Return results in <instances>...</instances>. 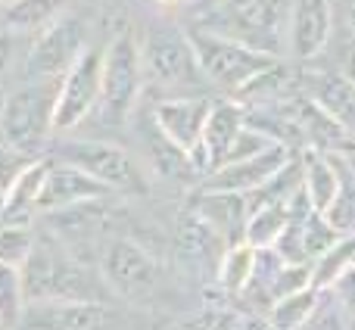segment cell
Segmentation results:
<instances>
[{
    "instance_id": "25",
    "label": "cell",
    "mask_w": 355,
    "mask_h": 330,
    "mask_svg": "<svg viewBox=\"0 0 355 330\" xmlns=\"http://www.w3.org/2000/svg\"><path fill=\"white\" fill-rule=\"evenodd\" d=\"M35 250V231L31 225H6L0 221V262H10L22 268Z\"/></svg>"
},
{
    "instance_id": "21",
    "label": "cell",
    "mask_w": 355,
    "mask_h": 330,
    "mask_svg": "<svg viewBox=\"0 0 355 330\" xmlns=\"http://www.w3.org/2000/svg\"><path fill=\"white\" fill-rule=\"evenodd\" d=\"M315 306H318V287L309 284V287H300V290H293V293H287V296L271 302L262 321L271 327H284V330L306 327L309 318H312V312H315Z\"/></svg>"
},
{
    "instance_id": "23",
    "label": "cell",
    "mask_w": 355,
    "mask_h": 330,
    "mask_svg": "<svg viewBox=\"0 0 355 330\" xmlns=\"http://www.w3.org/2000/svg\"><path fill=\"white\" fill-rule=\"evenodd\" d=\"M290 221V200L287 202H265V206L250 209V218H246V243L252 246H271L281 231Z\"/></svg>"
},
{
    "instance_id": "12",
    "label": "cell",
    "mask_w": 355,
    "mask_h": 330,
    "mask_svg": "<svg viewBox=\"0 0 355 330\" xmlns=\"http://www.w3.org/2000/svg\"><path fill=\"white\" fill-rule=\"evenodd\" d=\"M116 315L100 299H31L19 324L47 330H94L112 324Z\"/></svg>"
},
{
    "instance_id": "13",
    "label": "cell",
    "mask_w": 355,
    "mask_h": 330,
    "mask_svg": "<svg viewBox=\"0 0 355 330\" xmlns=\"http://www.w3.org/2000/svg\"><path fill=\"white\" fill-rule=\"evenodd\" d=\"M212 110V100L202 94H181V97H159L153 103V125L184 153L200 147L202 125Z\"/></svg>"
},
{
    "instance_id": "29",
    "label": "cell",
    "mask_w": 355,
    "mask_h": 330,
    "mask_svg": "<svg viewBox=\"0 0 355 330\" xmlns=\"http://www.w3.org/2000/svg\"><path fill=\"white\" fill-rule=\"evenodd\" d=\"M6 66H10V31H0V78H3Z\"/></svg>"
},
{
    "instance_id": "22",
    "label": "cell",
    "mask_w": 355,
    "mask_h": 330,
    "mask_svg": "<svg viewBox=\"0 0 355 330\" xmlns=\"http://www.w3.org/2000/svg\"><path fill=\"white\" fill-rule=\"evenodd\" d=\"M340 165V187L334 193L331 206L324 209V218L331 221V227L337 234H355V165L349 159H343V153H334Z\"/></svg>"
},
{
    "instance_id": "16",
    "label": "cell",
    "mask_w": 355,
    "mask_h": 330,
    "mask_svg": "<svg viewBox=\"0 0 355 330\" xmlns=\"http://www.w3.org/2000/svg\"><path fill=\"white\" fill-rule=\"evenodd\" d=\"M309 97L355 141V81L349 75L337 69L309 75Z\"/></svg>"
},
{
    "instance_id": "5",
    "label": "cell",
    "mask_w": 355,
    "mask_h": 330,
    "mask_svg": "<svg viewBox=\"0 0 355 330\" xmlns=\"http://www.w3.org/2000/svg\"><path fill=\"white\" fill-rule=\"evenodd\" d=\"M144 91L141 41L131 31H119L103 47V72H100V112L110 122H125Z\"/></svg>"
},
{
    "instance_id": "4",
    "label": "cell",
    "mask_w": 355,
    "mask_h": 330,
    "mask_svg": "<svg viewBox=\"0 0 355 330\" xmlns=\"http://www.w3.org/2000/svg\"><path fill=\"white\" fill-rule=\"evenodd\" d=\"M187 31L206 81L212 87H218V91L231 94V97H240L252 78H259L265 69H271L277 62V56L250 47L243 41H234V37L202 28H187Z\"/></svg>"
},
{
    "instance_id": "1",
    "label": "cell",
    "mask_w": 355,
    "mask_h": 330,
    "mask_svg": "<svg viewBox=\"0 0 355 330\" xmlns=\"http://www.w3.org/2000/svg\"><path fill=\"white\" fill-rule=\"evenodd\" d=\"M293 0H202L190 10V28L243 41L277 56L287 53V25Z\"/></svg>"
},
{
    "instance_id": "30",
    "label": "cell",
    "mask_w": 355,
    "mask_h": 330,
    "mask_svg": "<svg viewBox=\"0 0 355 330\" xmlns=\"http://www.w3.org/2000/svg\"><path fill=\"white\" fill-rule=\"evenodd\" d=\"M346 28L355 35V0H349V6H346Z\"/></svg>"
},
{
    "instance_id": "19",
    "label": "cell",
    "mask_w": 355,
    "mask_h": 330,
    "mask_svg": "<svg viewBox=\"0 0 355 330\" xmlns=\"http://www.w3.org/2000/svg\"><path fill=\"white\" fill-rule=\"evenodd\" d=\"M62 12V0H6L3 3V28L10 35H37Z\"/></svg>"
},
{
    "instance_id": "27",
    "label": "cell",
    "mask_w": 355,
    "mask_h": 330,
    "mask_svg": "<svg viewBox=\"0 0 355 330\" xmlns=\"http://www.w3.org/2000/svg\"><path fill=\"white\" fill-rule=\"evenodd\" d=\"M31 162V156H25V153H19V150H12L10 144H0V187H10L12 181H16V175L25 168V165Z\"/></svg>"
},
{
    "instance_id": "3",
    "label": "cell",
    "mask_w": 355,
    "mask_h": 330,
    "mask_svg": "<svg viewBox=\"0 0 355 330\" xmlns=\"http://www.w3.org/2000/svg\"><path fill=\"white\" fill-rule=\"evenodd\" d=\"M60 78H28L0 106V134L12 150L35 159L53 134V106Z\"/></svg>"
},
{
    "instance_id": "9",
    "label": "cell",
    "mask_w": 355,
    "mask_h": 330,
    "mask_svg": "<svg viewBox=\"0 0 355 330\" xmlns=\"http://www.w3.org/2000/svg\"><path fill=\"white\" fill-rule=\"evenodd\" d=\"M103 277L110 290L128 299H144V296L159 290V265L144 250L141 243L128 237H119L106 246L103 256Z\"/></svg>"
},
{
    "instance_id": "14",
    "label": "cell",
    "mask_w": 355,
    "mask_h": 330,
    "mask_svg": "<svg viewBox=\"0 0 355 330\" xmlns=\"http://www.w3.org/2000/svg\"><path fill=\"white\" fill-rule=\"evenodd\" d=\"M246 125V106H240L237 100H212V110L202 125L200 147L190 153L196 175L206 177L212 168H218L225 162L227 150H231L234 137L240 134V128Z\"/></svg>"
},
{
    "instance_id": "31",
    "label": "cell",
    "mask_w": 355,
    "mask_h": 330,
    "mask_svg": "<svg viewBox=\"0 0 355 330\" xmlns=\"http://www.w3.org/2000/svg\"><path fill=\"white\" fill-rule=\"evenodd\" d=\"M156 3H166V6H172V3H184V0H156Z\"/></svg>"
},
{
    "instance_id": "28",
    "label": "cell",
    "mask_w": 355,
    "mask_h": 330,
    "mask_svg": "<svg viewBox=\"0 0 355 330\" xmlns=\"http://www.w3.org/2000/svg\"><path fill=\"white\" fill-rule=\"evenodd\" d=\"M349 35H352V31H349ZM334 69H337V72H343V75H349V78L355 81V35H352V47L346 50V56H340Z\"/></svg>"
},
{
    "instance_id": "20",
    "label": "cell",
    "mask_w": 355,
    "mask_h": 330,
    "mask_svg": "<svg viewBox=\"0 0 355 330\" xmlns=\"http://www.w3.org/2000/svg\"><path fill=\"white\" fill-rule=\"evenodd\" d=\"M256 250L259 246L246 243V240H237V243H231L225 252H221L218 259V290L227 296V299H237L240 293H243V287L250 284L252 277V268H256Z\"/></svg>"
},
{
    "instance_id": "32",
    "label": "cell",
    "mask_w": 355,
    "mask_h": 330,
    "mask_svg": "<svg viewBox=\"0 0 355 330\" xmlns=\"http://www.w3.org/2000/svg\"><path fill=\"white\" fill-rule=\"evenodd\" d=\"M3 193H6V190H3V187H0V209H3Z\"/></svg>"
},
{
    "instance_id": "24",
    "label": "cell",
    "mask_w": 355,
    "mask_h": 330,
    "mask_svg": "<svg viewBox=\"0 0 355 330\" xmlns=\"http://www.w3.org/2000/svg\"><path fill=\"white\" fill-rule=\"evenodd\" d=\"M25 277L19 265L0 262V327H16L25 312Z\"/></svg>"
},
{
    "instance_id": "15",
    "label": "cell",
    "mask_w": 355,
    "mask_h": 330,
    "mask_svg": "<svg viewBox=\"0 0 355 330\" xmlns=\"http://www.w3.org/2000/svg\"><path fill=\"white\" fill-rule=\"evenodd\" d=\"M112 190L81 171L72 162H47V175H44L41 200H37V212H60V209H72L87 200H106Z\"/></svg>"
},
{
    "instance_id": "6",
    "label": "cell",
    "mask_w": 355,
    "mask_h": 330,
    "mask_svg": "<svg viewBox=\"0 0 355 330\" xmlns=\"http://www.w3.org/2000/svg\"><path fill=\"white\" fill-rule=\"evenodd\" d=\"M56 156L62 162L78 165L81 171H87L91 177H97L100 184L116 193V190H125V193H141L147 190V181H144V171L137 159L122 150L119 144L110 141H62L56 147Z\"/></svg>"
},
{
    "instance_id": "11",
    "label": "cell",
    "mask_w": 355,
    "mask_h": 330,
    "mask_svg": "<svg viewBox=\"0 0 355 330\" xmlns=\"http://www.w3.org/2000/svg\"><path fill=\"white\" fill-rule=\"evenodd\" d=\"M334 37V3L331 0H293L287 25V53L300 62L324 56Z\"/></svg>"
},
{
    "instance_id": "18",
    "label": "cell",
    "mask_w": 355,
    "mask_h": 330,
    "mask_svg": "<svg viewBox=\"0 0 355 330\" xmlns=\"http://www.w3.org/2000/svg\"><path fill=\"white\" fill-rule=\"evenodd\" d=\"M302 187H306L312 206L318 209V212H324L340 187L337 156L324 153V150H309V153H302Z\"/></svg>"
},
{
    "instance_id": "10",
    "label": "cell",
    "mask_w": 355,
    "mask_h": 330,
    "mask_svg": "<svg viewBox=\"0 0 355 330\" xmlns=\"http://www.w3.org/2000/svg\"><path fill=\"white\" fill-rule=\"evenodd\" d=\"M290 159H293V147L275 141L271 147L259 150V153L212 168L206 175V184H202V187L206 190H231V193H252V190H259L265 181H271Z\"/></svg>"
},
{
    "instance_id": "8",
    "label": "cell",
    "mask_w": 355,
    "mask_h": 330,
    "mask_svg": "<svg viewBox=\"0 0 355 330\" xmlns=\"http://www.w3.org/2000/svg\"><path fill=\"white\" fill-rule=\"evenodd\" d=\"M87 47V25L72 12H60L50 25L31 35V47L25 56L28 78H60L75 56Z\"/></svg>"
},
{
    "instance_id": "26",
    "label": "cell",
    "mask_w": 355,
    "mask_h": 330,
    "mask_svg": "<svg viewBox=\"0 0 355 330\" xmlns=\"http://www.w3.org/2000/svg\"><path fill=\"white\" fill-rule=\"evenodd\" d=\"M331 290H334V296L340 299V306H343L346 321H355V262L346 265L343 275L331 284Z\"/></svg>"
},
{
    "instance_id": "17",
    "label": "cell",
    "mask_w": 355,
    "mask_h": 330,
    "mask_svg": "<svg viewBox=\"0 0 355 330\" xmlns=\"http://www.w3.org/2000/svg\"><path fill=\"white\" fill-rule=\"evenodd\" d=\"M44 175H47V162L31 159L22 171L16 175V181L6 187L3 193V209H0V221L6 225H31L37 212V200H41Z\"/></svg>"
},
{
    "instance_id": "2",
    "label": "cell",
    "mask_w": 355,
    "mask_h": 330,
    "mask_svg": "<svg viewBox=\"0 0 355 330\" xmlns=\"http://www.w3.org/2000/svg\"><path fill=\"white\" fill-rule=\"evenodd\" d=\"M141 62H144V87H150L159 97L200 94L209 87L187 28L153 25L141 41Z\"/></svg>"
},
{
    "instance_id": "7",
    "label": "cell",
    "mask_w": 355,
    "mask_h": 330,
    "mask_svg": "<svg viewBox=\"0 0 355 330\" xmlns=\"http://www.w3.org/2000/svg\"><path fill=\"white\" fill-rule=\"evenodd\" d=\"M100 72H103V47L87 44L75 62L60 75L53 106V131H72L100 103Z\"/></svg>"
}]
</instances>
